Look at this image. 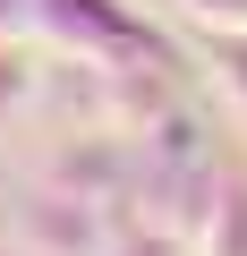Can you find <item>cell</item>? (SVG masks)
Returning <instances> with one entry per match:
<instances>
[{
    "label": "cell",
    "mask_w": 247,
    "mask_h": 256,
    "mask_svg": "<svg viewBox=\"0 0 247 256\" xmlns=\"http://www.w3.org/2000/svg\"><path fill=\"white\" fill-rule=\"evenodd\" d=\"M196 18H213V26H247V0H188Z\"/></svg>",
    "instance_id": "6da1fadb"
},
{
    "label": "cell",
    "mask_w": 247,
    "mask_h": 256,
    "mask_svg": "<svg viewBox=\"0 0 247 256\" xmlns=\"http://www.w3.org/2000/svg\"><path fill=\"white\" fill-rule=\"evenodd\" d=\"M119 256H179V248H171V239H128Z\"/></svg>",
    "instance_id": "7a4b0ae2"
}]
</instances>
